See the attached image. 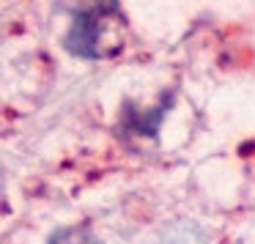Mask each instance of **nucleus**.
Listing matches in <instances>:
<instances>
[{
    "label": "nucleus",
    "mask_w": 255,
    "mask_h": 244,
    "mask_svg": "<svg viewBox=\"0 0 255 244\" xmlns=\"http://www.w3.org/2000/svg\"><path fill=\"white\" fill-rule=\"evenodd\" d=\"M118 6L116 3H94V6H83L77 8L72 19L63 47L77 58H88V61H99V58L110 55L105 50V36H107V14H116Z\"/></svg>",
    "instance_id": "1"
},
{
    "label": "nucleus",
    "mask_w": 255,
    "mask_h": 244,
    "mask_svg": "<svg viewBox=\"0 0 255 244\" xmlns=\"http://www.w3.org/2000/svg\"><path fill=\"white\" fill-rule=\"evenodd\" d=\"M50 244H99V239L80 225H69V228H61V231L52 233Z\"/></svg>",
    "instance_id": "2"
}]
</instances>
